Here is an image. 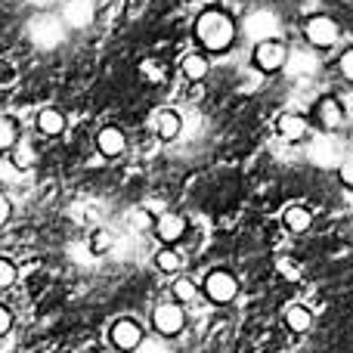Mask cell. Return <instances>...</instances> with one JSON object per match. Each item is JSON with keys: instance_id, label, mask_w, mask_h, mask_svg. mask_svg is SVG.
<instances>
[{"instance_id": "cell-1", "label": "cell", "mask_w": 353, "mask_h": 353, "mask_svg": "<svg viewBox=\"0 0 353 353\" xmlns=\"http://www.w3.org/2000/svg\"><path fill=\"white\" fill-rule=\"evenodd\" d=\"M195 37H199V43L208 53H223V50H230V43L236 41V25H232V19L226 16V12L208 10V12H201L199 22H195Z\"/></svg>"}, {"instance_id": "cell-2", "label": "cell", "mask_w": 353, "mask_h": 353, "mask_svg": "<svg viewBox=\"0 0 353 353\" xmlns=\"http://www.w3.org/2000/svg\"><path fill=\"white\" fill-rule=\"evenodd\" d=\"M201 292H205V298L211 304H230L239 294V282L230 270H211L205 276V282H201Z\"/></svg>"}, {"instance_id": "cell-3", "label": "cell", "mask_w": 353, "mask_h": 353, "mask_svg": "<svg viewBox=\"0 0 353 353\" xmlns=\"http://www.w3.org/2000/svg\"><path fill=\"white\" fill-rule=\"evenodd\" d=\"M183 325H186V310H183V304H176V301L159 304L152 310V329H155V335H159V338L180 335Z\"/></svg>"}, {"instance_id": "cell-4", "label": "cell", "mask_w": 353, "mask_h": 353, "mask_svg": "<svg viewBox=\"0 0 353 353\" xmlns=\"http://www.w3.org/2000/svg\"><path fill=\"white\" fill-rule=\"evenodd\" d=\"M251 59H254V68L263 74H273V72H282L288 62V47L279 41H263V43H254V53H251Z\"/></svg>"}, {"instance_id": "cell-5", "label": "cell", "mask_w": 353, "mask_h": 353, "mask_svg": "<svg viewBox=\"0 0 353 353\" xmlns=\"http://www.w3.org/2000/svg\"><path fill=\"white\" fill-rule=\"evenodd\" d=\"M109 341H112V347H115V350L134 353L143 341H146V335H143V325L137 323V319H128V316H124V319H115V323H112Z\"/></svg>"}, {"instance_id": "cell-6", "label": "cell", "mask_w": 353, "mask_h": 353, "mask_svg": "<svg viewBox=\"0 0 353 353\" xmlns=\"http://www.w3.org/2000/svg\"><path fill=\"white\" fill-rule=\"evenodd\" d=\"M245 34L254 43L276 41V34H279V19H276V12H270V10L248 12V19H245Z\"/></svg>"}, {"instance_id": "cell-7", "label": "cell", "mask_w": 353, "mask_h": 353, "mask_svg": "<svg viewBox=\"0 0 353 353\" xmlns=\"http://www.w3.org/2000/svg\"><path fill=\"white\" fill-rule=\"evenodd\" d=\"M152 232H155V239H159L161 245L174 248V245L186 236V217H183V214H176V211L159 214V217H155V223H152Z\"/></svg>"}, {"instance_id": "cell-8", "label": "cell", "mask_w": 353, "mask_h": 353, "mask_svg": "<svg viewBox=\"0 0 353 353\" xmlns=\"http://www.w3.org/2000/svg\"><path fill=\"white\" fill-rule=\"evenodd\" d=\"M338 34H341V28H338V22L329 16H313V19H307V25H304V37L313 47H332V43L338 41Z\"/></svg>"}, {"instance_id": "cell-9", "label": "cell", "mask_w": 353, "mask_h": 353, "mask_svg": "<svg viewBox=\"0 0 353 353\" xmlns=\"http://www.w3.org/2000/svg\"><path fill=\"white\" fill-rule=\"evenodd\" d=\"M310 161L316 168H335L344 161L341 143L335 137H313L310 140Z\"/></svg>"}, {"instance_id": "cell-10", "label": "cell", "mask_w": 353, "mask_h": 353, "mask_svg": "<svg viewBox=\"0 0 353 353\" xmlns=\"http://www.w3.org/2000/svg\"><path fill=\"white\" fill-rule=\"evenodd\" d=\"M31 37H34V43L43 50L56 47V43L62 41V22L53 16H37L34 22H31Z\"/></svg>"}, {"instance_id": "cell-11", "label": "cell", "mask_w": 353, "mask_h": 353, "mask_svg": "<svg viewBox=\"0 0 353 353\" xmlns=\"http://www.w3.org/2000/svg\"><path fill=\"white\" fill-rule=\"evenodd\" d=\"M59 22H65L68 28H84L93 22V3L90 0H65Z\"/></svg>"}, {"instance_id": "cell-12", "label": "cell", "mask_w": 353, "mask_h": 353, "mask_svg": "<svg viewBox=\"0 0 353 353\" xmlns=\"http://www.w3.org/2000/svg\"><path fill=\"white\" fill-rule=\"evenodd\" d=\"M97 146L105 159H118V155L128 149V137L121 134V128H103L97 137Z\"/></svg>"}, {"instance_id": "cell-13", "label": "cell", "mask_w": 353, "mask_h": 353, "mask_svg": "<svg viewBox=\"0 0 353 353\" xmlns=\"http://www.w3.org/2000/svg\"><path fill=\"white\" fill-rule=\"evenodd\" d=\"M276 130H279L282 140L298 143V140H304L307 137V118L298 115V112H285V115L276 121Z\"/></svg>"}, {"instance_id": "cell-14", "label": "cell", "mask_w": 353, "mask_h": 353, "mask_svg": "<svg viewBox=\"0 0 353 353\" xmlns=\"http://www.w3.org/2000/svg\"><path fill=\"white\" fill-rule=\"evenodd\" d=\"M316 115H319V124H323L325 130L341 128V121H344V109H341V103H338L335 97L319 99V103H316Z\"/></svg>"}, {"instance_id": "cell-15", "label": "cell", "mask_w": 353, "mask_h": 353, "mask_svg": "<svg viewBox=\"0 0 353 353\" xmlns=\"http://www.w3.org/2000/svg\"><path fill=\"white\" fill-rule=\"evenodd\" d=\"M37 130H41L43 137H59L62 130H65V115H62L59 109H43L41 115H37Z\"/></svg>"}, {"instance_id": "cell-16", "label": "cell", "mask_w": 353, "mask_h": 353, "mask_svg": "<svg viewBox=\"0 0 353 353\" xmlns=\"http://www.w3.org/2000/svg\"><path fill=\"white\" fill-rule=\"evenodd\" d=\"M285 325L292 332H310V325H313V313H310V307H304V304H292L285 310Z\"/></svg>"}, {"instance_id": "cell-17", "label": "cell", "mask_w": 353, "mask_h": 353, "mask_svg": "<svg viewBox=\"0 0 353 353\" xmlns=\"http://www.w3.org/2000/svg\"><path fill=\"white\" fill-rule=\"evenodd\" d=\"M180 115L176 112H171V109H161L159 112V118H155V134L161 137V140H174L176 134H180Z\"/></svg>"}, {"instance_id": "cell-18", "label": "cell", "mask_w": 353, "mask_h": 353, "mask_svg": "<svg viewBox=\"0 0 353 353\" xmlns=\"http://www.w3.org/2000/svg\"><path fill=\"white\" fill-rule=\"evenodd\" d=\"M310 223H313V211L310 208H304V205H292V208H285V226L292 232H304V230H310Z\"/></svg>"}, {"instance_id": "cell-19", "label": "cell", "mask_w": 353, "mask_h": 353, "mask_svg": "<svg viewBox=\"0 0 353 353\" xmlns=\"http://www.w3.org/2000/svg\"><path fill=\"white\" fill-rule=\"evenodd\" d=\"M155 267L161 270V273H180L183 270V254L176 248H168V245H161L159 251H155Z\"/></svg>"}, {"instance_id": "cell-20", "label": "cell", "mask_w": 353, "mask_h": 353, "mask_svg": "<svg viewBox=\"0 0 353 353\" xmlns=\"http://www.w3.org/2000/svg\"><path fill=\"white\" fill-rule=\"evenodd\" d=\"M183 74H186L189 81H201L208 74V68H211V62L205 59V56H199V53H189V56H183Z\"/></svg>"}, {"instance_id": "cell-21", "label": "cell", "mask_w": 353, "mask_h": 353, "mask_svg": "<svg viewBox=\"0 0 353 353\" xmlns=\"http://www.w3.org/2000/svg\"><path fill=\"white\" fill-rule=\"evenodd\" d=\"M19 143V124L10 115H0V152H12Z\"/></svg>"}, {"instance_id": "cell-22", "label": "cell", "mask_w": 353, "mask_h": 353, "mask_svg": "<svg viewBox=\"0 0 353 353\" xmlns=\"http://www.w3.org/2000/svg\"><path fill=\"white\" fill-rule=\"evenodd\" d=\"M171 294H174V301L176 304H189V301L199 294V285H195L189 276H180V279H174V285H171Z\"/></svg>"}, {"instance_id": "cell-23", "label": "cell", "mask_w": 353, "mask_h": 353, "mask_svg": "<svg viewBox=\"0 0 353 353\" xmlns=\"http://www.w3.org/2000/svg\"><path fill=\"white\" fill-rule=\"evenodd\" d=\"M34 161H37L34 146H31L28 140H22V137H19V143L12 146V165H16V168H31Z\"/></svg>"}, {"instance_id": "cell-24", "label": "cell", "mask_w": 353, "mask_h": 353, "mask_svg": "<svg viewBox=\"0 0 353 353\" xmlns=\"http://www.w3.org/2000/svg\"><path fill=\"white\" fill-rule=\"evenodd\" d=\"M288 59H294V62H285V72H292V74H307L316 68V59L307 53H288Z\"/></svg>"}, {"instance_id": "cell-25", "label": "cell", "mask_w": 353, "mask_h": 353, "mask_svg": "<svg viewBox=\"0 0 353 353\" xmlns=\"http://www.w3.org/2000/svg\"><path fill=\"white\" fill-rule=\"evenodd\" d=\"M16 263L10 261V257H0V288H10L12 282H16Z\"/></svg>"}, {"instance_id": "cell-26", "label": "cell", "mask_w": 353, "mask_h": 353, "mask_svg": "<svg viewBox=\"0 0 353 353\" xmlns=\"http://www.w3.org/2000/svg\"><path fill=\"white\" fill-rule=\"evenodd\" d=\"M155 217L146 211V208H137L134 214H130V226H137V230H152Z\"/></svg>"}, {"instance_id": "cell-27", "label": "cell", "mask_w": 353, "mask_h": 353, "mask_svg": "<svg viewBox=\"0 0 353 353\" xmlns=\"http://www.w3.org/2000/svg\"><path fill=\"white\" fill-rule=\"evenodd\" d=\"M134 353H174L171 347H168L165 341H161V338H155V341H143L140 347H137Z\"/></svg>"}, {"instance_id": "cell-28", "label": "cell", "mask_w": 353, "mask_h": 353, "mask_svg": "<svg viewBox=\"0 0 353 353\" xmlns=\"http://www.w3.org/2000/svg\"><path fill=\"white\" fill-rule=\"evenodd\" d=\"M338 174H341V183L347 189H353V155H347V159L338 165Z\"/></svg>"}, {"instance_id": "cell-29", "label": "cell", "mask_w": 353, "mask_h": 353, "mask_svg": "<svg viewBox=\"0 0 353 353\" xmlns=\"http://www.w3.org/2000/svg\"><path fill=\"white\" fill-rule=\"evenodd\" d=\"M109 245H112V236H109V232H105V230L93 232V239H90V248L97 251V254H99V251H105V248H109Z\"/></svg>"}, {"instance_id": "cell-30", "label": "cell", "mask_w": 353, "mask_h": 353, "mask_svg": "<svg viewBox=\"0 0 353 353\" xmlns=\"http://www.w3.org/2000/svg\"><path fill=\"white\" fill-rule=\"evenodd\" d=\"M10 217H12V201L6 192H0V226L10 223Z\"/></svg>"}, {"instance_id": "cell-31", "label": "cell", "mask_w": 353, "mask_h": 353, "mask_svg": "<svg viewBox=\"0 0 353 353\" xmlns=\"http://www.w3.org/2000/svg\"><path fill=\"white\" fill-rule=\"evenodd\" d=\"M140 72H143V78H152V81H161V78H165V68H155V62H152V59L143 62Z\"/></svg>"}, {"instance_id": "cell-32", "label": "cell", "mask_w": 353, "mask_h": 353, "mask_svg": "<svg viewBox=\"0 0 353 353\" xmlns=\"http://www.w3.org/2000/svg\"><path fill=\"white\" fill-rule=\"evenodd\" d=\"M338 65H341V74H344V78L353 81V50H347V53L338 59Z\"/></svg>"}, {"instance_id": "cell-33", "label": "cell", "mask_w": 353, "mask_h": 353, "mask_svg": "<svg viewBox=\"0 0 353 353\" xmlns=\"http://www.w3.org/2000/svg\"><path fill=\"white\" fill-rule=\"evenodd\" d=\"M10 329H12V313L6 310L3 304H0V338H3V335H6V332H10Z\"/></svg>"}, {"instance_id": "cell-34", "label": "cell", "mask_w": 353, "mask_h": 353, "mask_svg": "<svg viewBox=\"0 0 353 353\" xmlns=\"http://www.w3.org/2000/svg\"><path fill=\"white\" fill-rule=\"evenodd\" d=\"M201 3H205V6H208V10H214V6H217V3H220V0H201Z\"/></svg>"}, {"instance_id": "cell-35", "label": "cell", "mask_w": 353, "mask_h": 353, "mask_svg": "<svg viewBox=\"0 0 353 353\" xmlns=\"http://www.w3.org/2000/svg\"><path fill=\"white\" fill-rule=\"evenodd\" d=\"M31 3H34V6H50L53 0H31Z\"/></svg>"}]
</instances>
